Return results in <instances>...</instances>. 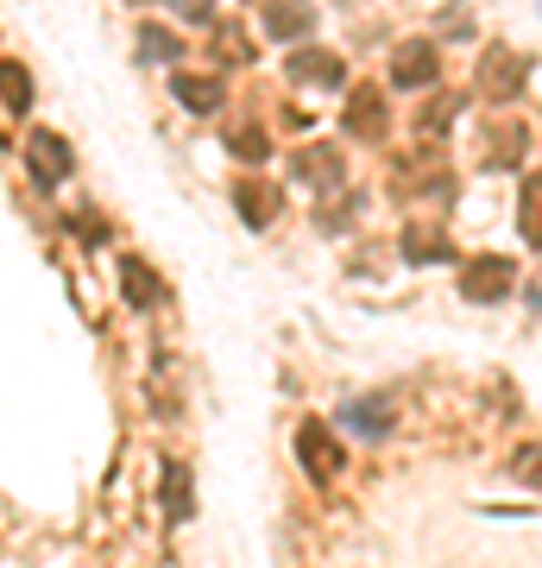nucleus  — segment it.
I'll return each mask as SVG.
<instances>
[{"instance_id": "obj_1", "label": "nucleus", "mask_w": 542, "mask_h": 568, "mask_svg": "<svg viewBox=\"0 0 542 568\" xmlns=\"http://www.w3.org/2000/svg\"><path fill=\"white\" fill-rule=\"evenodd\" d=\"M297 462L316 474L321 487H335V480L347 474V448H341V436H335V424L303 417V424H297Z\"/></svg>"}, {"instance_id": "obj_2", "label": "nucleus", "mask_w": 542, "mask_h": 568, "mask_svg": "<svg viewBox=\"0 0 542 568\" xmlns=\"http://www.w3.org/2000/svg\"><path fill=\"white\" fill-rule=\"evenodd\" d=\"M518 284H523L518 265L504 260V253H473V260H461V297L467 304H504Z\"/></svg>"}, {"instance_id": "obj_3", "label": "nucleus", "mask_w": 542, "mask_h": 568, "mask_svg": "<svg viewBox=\"0 0 542 568\" xmlns=\"http://www.w3.org/2000/svg\"><path fill=\"white\" fill-rule=\"evenodd\" d=\"M341 126H347V140L379 145L385 133H391V108H385V89H372V82H360V89H347Z\"/></svg>"}, {"instance_id": "obj_4", "label": "nucleus", "mask_w": 542, "mask_h": 568, "mask_svg": "<svg viewBox=\"0 0 542 568\" xmlns=\"http://www.w3.org/2000/svg\"><path fill=\"white\" fill-rule=\"evenodd\" d=\"M473 89H480L485 102L511 108V102H518V89H523V51H511V44H485V58H480V77H473Z\"/></svg>"}, {"instance_id": "obj_5", "label": "nucleus", "mask_w": 542, "mask_h": 568, "mask_svg": "<svg viewBox=\"0 0 542 568\" xmlns=\"http://www.w3.org/2000/svg\"><path fill=\"white\" fill-rule=\"evenodd\" d=\"M442 82V51L429 39H403L398 51H391V89H436Z\"/></svg>"}, {"instance_id": "obj_6", "label": "nucleus", "mask_w": 542, "mask_h": 568, "mask_svg": "<svg viewBox=\"0 0 542 568\" xmlns=\"http://www.w3.org/2000/svg\"><path fill=\"white\" fill-rule=\"evenodd\" d=\"M290 171H297V183H303V190H316V196H335V190H347L341 145H303L297 159H290Z\"/></svg>"}, {"instance_id": "obj_7", "label": "nucleus", "mask_w": 542, "mask_h": 568, "mask_svg": "<svg viewBox=\"0 0 542 568\" xmlns=\"http://www.w3.org/2000/svg\"><path fill=\"white\" fill-rule=\"evenodd\" d=\"M25 164H32L39 190H58V183L76 171V152H70V140H58L51 126H39V133H32V145H25Z\"/></svg>"}, {"instance_id": "obj_8", "label": "nucleus", "mask_w": 542, "mask_h": 568, "mask_svg": "<svg viewBox=\"0 0 542 568\" xmlns=\"http://www.w3.org/2000/svg\"><path fill=\"white\" fill-rule=\"evenodd\" d=\"M335 424H347L354 436H366V443H385V436H391V424H398V405H391L385 392H372V398H347Z\"/></svg>"}, {"instance_id": "obj_9", "label": "nucleus", "mask_w": 542, "mask_h": 568, "mask_svg": "<svg viewBox=\"0 0 542 568\" xmlns=\"http://www.w3.org/2000/svg\"><path fill=\"white\" fill-rule=\"evenodd\" d=\"M290 82H297V89H341L347 63L335 58V51H321V44H297V51H290Z\"/></svg>"}, {"instance_id": "obj_10", "label": "nucleus", "mask_w": 542, "mask_h": 568, "mask_svg": "<svg viewBox=\"0 0 542 568\" xmlns=\"http://www.w3.org/2000/svg\"><path fill=\"white\" fill-rule=\"evenodd\" d=\"M259 26H265V39L303 44L309 32H316V7H309V0H265Z\"/></svg>"}, {"instance_id": "obj_11", "label": "nucleus", "mask_w": 542, "mask_h": 568, "mask_svg": "<svg viewBox=\"0 0 542 568\" xmlns=\"http://www.w3.org/2000/svg\"><path fill=\"white\" fill-rule=\"evenodd\" d=\"M523 121H485V145H480V171H511L523 159Z\"/></svg>"}, {"instance_id": "obj_12", "label": "nucleus", "mask_w": 542, "mask_h": 568, "mask_svg": "<svg viewBox=\"0 0 542 568\" xmlns=\"http://www.w3.org/2000/svg\"><path fill=\"white\" fill-rule=\"evenodd\" d=\"M234 209H241L246 227H272L278 222V190H272L265 178H241L234 183Z\"/></svg>"}, {"instance_id": "obj_13", "label": "nucleus", "mask_w": 542, "mask_h": 568, "mask_svg": "<svg viewBox=\"0 0 542 568\" xmlns=\"http://www.w3.org/2000/svg\"><path fill=\"white\" fill-rule=\"evenodd\" d=\"M403 260H410V265L454 260V241L442 234V222H410V227H403Z\"/></svg>"}, {"instance_id": "obj_14", "label": "nucleus", "mask_w": 542, "mask_h": 568, "mask_svg": "<svg viewBox=\"0 0 542 568\" xmlns=\"http://www.w3.org/2000/svg\"><path fill=\"white\" fill-rule=\"evenodd\" d=\"M222 145H227L241 164H253V171L272 159V133H265L259 121H227V126H222Z\"/></svg>"}, {"instance_id": "obj_15", "label": "nucleus", "mask_w": 542, "mask_h": 568, "mask_svg": "<svg viewBox=\"0 0 542 568\" xmlns=\"http://www.w3.org/2000/svg\"><path fill=\"white\" fill-rule=\"evenodd\" d=\"M121 297L133 310H158L164 304V284H158V272L145 260H121Z\"/></svg>"}, {"instance_id": "obj_16", "label": "nucleus", "mask_w": 542, "mask_h": 568, "mask_svg": "<svg viewBox=\"0 0 542 568\" xmlns=\"http://www.w3.org/2000/svg\"><path fill=\"white\" fill-rule=\"evenodd\" d=\"M171 95H177V102L190 108L196 121H208V114L222 108V82H215V77H190V70H177V77H171Z\"/></svg>"}, {"instance_id": "obj_17", "label": "nucleus", "mask_w": 542, "mask_h": 568, "mask_svg": "<svg viewBox=\"0 0 542 568\" xmlns=\"http://www.w3.org/2000/svg\"><path fill=\"white\" fill-rule=\"evenodd\" d=\"M0 102L13 108V114H32V102H39V82H32V70L25 63H0Z\"/></svg>"}, {"instance_id": "obj_18", "label": "nucleus", "mask_w": 542, "mask_h": 568, "mask_svg": "<svg viewBox=\"0 0 542 568\" xmlns=\"http://www.w3.org/2000/svg\"><path fill=\"white\" fill-rule=\"evenodd\" d=\"M518 227H523V241L542 246V171H530L518 190Z\"/></svg>"}, {"instance_id": "obj_19", "label": "nucleus", "mask_w": 542, "mask_h": 568, "mask_svg": "<svg viewBox=\"0 0 542 568\" xmlns=\"http://www.w3.org/2000/svg\"><path fill=\"white\" fill-rule=\"evenodd\" d=\"M164 511H171V525H190V511H196L190 506V467L177 462L164 467Z\"/></svg>"}, {"instance_id": "obj_20", "label": "nucleus", "mask_w": 542, "mask_h": 568, "mask_svg": "<svg viewBox=\"0 0 542 568\" xmlns=\"http://www.w3.org/2000/svg\"><path fill=\"white\" fill-rule=\"evenodd\" d=\"M511 480H523V487L542 493V443H518V448H511Z\"/></svg>"}, {"instance_id": "obj_21", "label": "nucleus", "mask_w": 542, "mask_h": 568, "mask_svg": "<svg viewBox=\"0 0 542 568\" xmlns=\"http://www.w3.org/2000/svg\"><path fill=\"white\" fill-rule=\"evenodd\" d=\"M454 114H461V95H436V102L422 108V133H429V140H442L448 126H454Z\"/></svg>"}, {"instance_id": "obj_22", "label": "nucleus", "mask_w": 542, "mask_h": 568, "mask_svg": "<svg viewBox=\"0 0 542 568\" xmlns=\"http://www.w3.org/2000/svg\"><path fill=\"white\" fill-rule=\"evenodd\" d=\"M208 32H215V51H222V58H234V63H241V58H253V39H246V32H241L234 20H215Z\"/></svg>"}, {"instance_id": "obj_23", "label": "nucleus", "mask_w": 542, "mask_h": 568, "mask_svg": "<svg viewBox=\"0 0 542 568\" xmlns=\"http://www.w3.org/2000/svg\"><path fill=\"white\" fill-rule=\"evenodd\" d=\"M140 51H145V58L177 63V32H164V26H152V20H145V26H140Z\"/></svg>"}, {"instance_id": "obj_24", "label": "nucleus", "mask_w": 542, "mask_h": 568, "mask_svg": "<svg viewBox=\"0 0 542 568\" xmlns=\"http://www.w3.org/2000/svg\"><path fill=\"white\" fill-rule=\"evenodd\" d=\"M171 13L183 26H215V0H171Z\"/></svg>"}, {"instance_id": "obj_25", "label": "nucleus", "mask_w": 542, "mask_h": 568, "mask_svg": "<svg viewBox=\"0 0 542 568\" xmlns=\"http://www.w3.org/2000/svg\"><path fill=\"white\" fill-rule=\"evenodd\" d=\"M442 32H461V39L473 32V20H467V7H448V13H442Z\"/></svg>"}, {"instance_id": "obj_26", "label": "nucleus", "mask_w": 542, "mask_h": 568, "mask_svg": "<svg viewBox=\"0 0 542 568\" xmlns=\"http://www.w3.org/2000/svg\"><path fill=\"white\" fill-rule=\"evenodd\" d=\"M530 304H536V310H542V278H536V284H530Z\"/></svg>"}]
</instances>
